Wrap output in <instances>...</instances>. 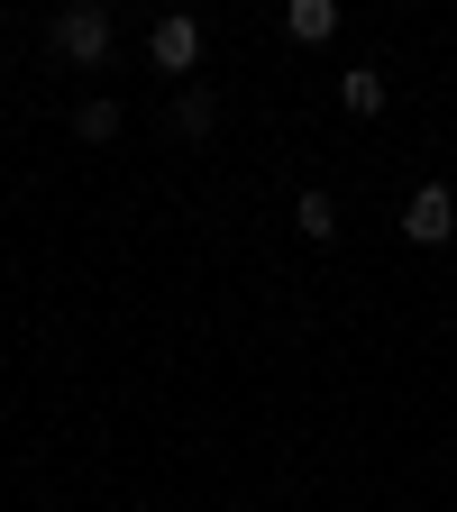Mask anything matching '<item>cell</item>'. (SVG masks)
Here are the masks:
<instances>
[{
    "mask_svg": "<svg viewBox=\"0 0 457 512\" xmlns=\"http://www.w3.org/2000/svg\"><path fill=\"white\" fill-rule=\"evenodd\" d=\"M55 55H64V64H110V10H101V0L55 10Z\"/></svg>",
    "mask_w": 457,
    "mask_h": 512,
    "instance_id": "cell-1",
    "label": "cell"
},
{
    "mask_svg": "<svg viewBox=\"0 0 457 512\" xmlns=\"http://www.w3.org/2000/svg\"><path fill=\"white\" fill-rule=\"evenodd\" d=\"M202 19H192V10H165L156 28H147V55H156V74H192V64H202Z\"/></svg>",
    "mask_w": 457,
    "mask_h": 512,
    "instance_id": "cell-2",
    "label": "cell"
},
{
    "mask_svg": "<svg viewBox=\"0 0 457 512\" xmlns=\"http://www.w3.org/2000/svg\"><path fill=\"white\" fill-rule=\"evenodd\" d=\"M403 238H412V247H448V238H457V192H448V183H421L412 202H403Z\"/></svg>",
    "mask_w": 457,
    "mask_h": 512,
    "instance_id": "cell-3",
    "label": "cell"
},
{
    "mask_svg": "<svg viewBox=\"0 0 457 512\" xmlns=\"http://www.w3.org/2000/svg\"><path fill=\"white\" fill-rule=\"evenodd\" d=\"M211 128H220V101H211L202 83H183V92H174V138H183V147H202Z\"/></svg>",
    "mask_w": 457,
    "mask_h": 512,
    "instance_id": "cell-4",
    "label": "cell"
},
{
    "mask_svg": "<svg viewBox=\"0 0 457 512\" xmlns=\"http://www.w3.org/2000/svg\"><path fill=\"white\" fill-rule=\"evenodd\" d=\"M284 37L293 46H330L339 37V0H293V10H284Z\"/></svg>",
    "mask_w": 457,
    "mask_h": 512,
    "instance_id": "cell-5",
    "label": "cell"
},
{
    "mask_svg": "<svg viewBox=\"0 0 457 512\" xmlns=\"http://www.w3.org/2000/svg\"><path fill=\"white\" fill-rule=\"evenodd\" d=\"M339 101H348L357 119H375V110H384V64H348V74H339Z\"/></svg>",
    "mask_w": 457,
    "mask_h": 512,
    "instance_id": "cell-6",
    "label": "cell"
},
{
    "mask_svg": "<svg viewBox=\"0 0 457 512\" xmlns=\"http://www.w3.org/2000/svg\"><path fill=\"white\" fill-rule=\"evenodd\" d=\"M293 229L330 247V238H339V202H330V192H302V202H293Z\"/></svg>",
    "mask_w": 457,
    "mask_h": 512,
    "instance_id": "cell-7",
    "label": "cell"
},
{
    "mask_svg": "<svg viewBox=\"0 0 457 512\" xmlns=\"http://www.w3.org/2000/svg\"><path fill=\"white\" fill-rule=\"evenodd\" d=\"M74 128H83L92 147H110V138H119V101H83V110H74Z\"/></svg>",
    "mask_w": 457,
    "mask_h": 512,
    "instance_id": "cell-8",
    "label": "cell"
}]
</instances>
